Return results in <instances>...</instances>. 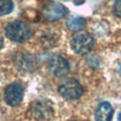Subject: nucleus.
I'll use <instances>...</instances> for the list:
<instances>
[{"label": "nucleus", "instance_id": "nucleus-6", "mask_svg": "<svg viewBox=\"0 0 121 121\" xmlns=\"http://www.w3.org/2000/svg\"><path fill=\"white\" fill-rule=\"evenodd\" d=\"M67 14V8L59 2H49L43 9V15L49 21H55Z\"/></svg>", "mask_w": 121, "mask_h": 121}, {"label": "nucleus", "instance_id": "nucleus-13", "mask_svg": "<svg viewBox=\"0 0 121 121\" xmlns=\"http://www.w3.org/2000/svg\"><path fill=\"white\" fill-rule=\"evenodd\" d=\"M118 120H119V121H121V113L119 114V115H118Z\"/></svg>", "mask_w": 121, "mask_h": 121}, {"label": "nucleus", "instance_id": "nucleus-11", "mask_svg": "<svg viewBox=\"0 0 121 121\" xmlns=\"http://www.w3.org/2000/svg\"><path fill=\"white\" fill-rule=\"evenodd\" d=\"M114 13L118 17H121V0H118L114 5Z\"/></svg>", "mask_w": 121, "mask_h": 121}, {"label": "nucleus", "instance_id": "nucleus-5", "mask_svg": "<svg viewBox=\"0 0 121 121\" xmlns=\"http://www.w3.org/2000/svg\"><path fill=\"white\" fill-rule=\"evenodd\" d=\"M48 70L54 77H64L69 72V64L65 57L52 55L48 60Z\"/></svg>", "mask_w": 121, "mask_h": 121}, {"label": "nucleus", "instance_id": "nucleus-8", "mask_svg": "<svg viewBox=\"0 0 121 121\" xmlns=\"http://www.w3.org/2000/svg\"><path fill=\"white\" fill-rule=\"evenodd\" d=\"M113 118V107L109 103L103 102L98 106L96 111L97 121H112Z\"/></svg>", "mask_w": 121, "mask_h": 121}, {"label": "nucleus", "instance_id": "nucleus-10", "mask_svg": "<svg viewBox=\"0 0 121 121\" xmlns=\"http://www.w3.org/2000/svg\"><path fill=\"white\" fill-rule=\"evenodd\" d=\"M14 9V4L11 0H0V15H6Z\"/></svg>", "mask_w": 121, "mask_h": 121}, {"label": "nucleus", "instance_id": "nucleus-7", "mask_svg": "<svg viewBox=\"0 0 121 121\" xmlns=\"http://www.w3.org/2000/svg\"><path fill=\"white\" fill-rule=\"evenodd\" d=\"M32 115L36 120H48L53 115V109L46 102L39 101L32 108Z\"/></svg>", "mask_w": 121, "mask_h": 121}, {"label": "nucleus", "instance_id": "nucleus-12", "mask_svg": "<svg viewBox=\"0 0 121 121\" xmlns=\"http://www.w3.org/2000/svg\"><path fill=\"white\" fill-rule=\"evenodd\" d=\"M2 45H3V39H2V36L0 35V48L2 47Z\"/></svg>", "mask_w": 121, "mask_h": 121}, {"label": "nucleus", "instance_id": "nucleus-14", "mask_svg": "<svg viewBox=\"0 0 121 121\" xmlns=\"http://www.w3.org/2000/svg\"><path fill=\"white\" fill-rule=\"evenodd\" d=\"M119 72H120V74H121V65H120V68H119Z\"/></svg>", "mask_w": 121, "mask_h": 121}, {"label": "nucleus", "instance_id": "nucleus-2", "mask_svg": "<svg viewBox=\"0 0 121 121\" xmlns=\"http://www.w3.org/2000/svg\"><path fill=\"white\" fill-rule=\"evenodd\" d=\"M71 49L78 54H86L92 49L94 37L88 32L80 31L72 36L70 40Z\"/></svg>", "mask_w": 121, "mask_h": 121}, {"label": "nucleus", "instance_id": "nucleus-9", "mask_svg": "<svg viewBox=\"0 0 121 121\" xmlns=\"http://www.w3.org/2000/svg\"><path fill=\"white\" fill-rule=\"evenodd\" d=\"M86 25V20L82 17H73L67 21V27L72 31H79L83 29Z\"/></svg>", "mask_w": 121, "mask_h": 121}, {"label": "nucleus", "instance_id": "nucleus-4", "mask_svg": "<svg viewBox=\"0 0 121 121\" xmlns=\"http://www.w3.org/2000/svg\"><path fill=\"white\" fill-rule=\"evenodd\" d=\"M23 86L21 83L14 82L6 86L4 90V101L11 106H16L22 101Z\"/></svg>", "mask_w": 121, "mask_h": 121}, {"label": "nucleus", "instance_id": "nucleus-3", "mask_svg": "<svg viewBox=\"0 0 121 121\" xmlns=\"http://www.w3.org/2000/svg\"><path fill=\"white\" fill-rule=\"evenodd\" d=\"M59 91L60 96L67 100H77L83 94V88L77 80L68 79L60 85Z\"/></svg>", "mask_w": 121, "mask_h": 121}, {"label": "nucleus", "instance_id": "nucleus-1", "mask_svg": "<svg viewBox=\"0 0 121 121\" xmlns=\"http://www.w3.org/2000/svg\"><path fill=\"white\" fill-rule=\"evenodd\" d=\"M5 34L10 39L17 43H22L31 36V29L23 21H12L5 27Z\"/></svg>", "mask_w": 121, "mask_h": 121}]
</instances>
